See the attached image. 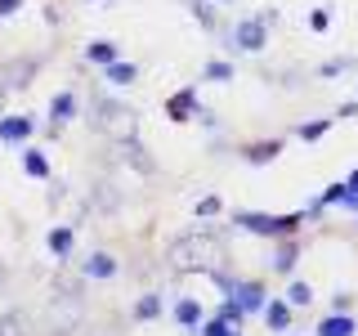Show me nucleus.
<instances>
[{
    "instance_id": "nucleus-11",
    "label": "nucleus",
    "mask_w": 358,
    "mask_h": 336,
    "mask_svg": "<svg viewBox=\"0 0 358 336\" xmlns=\"http://www.w3.org/2000/svg\"><path fill=\"white\" fill-rule=\"evenodd\" d=\"M117 269H121V260H117L112 251H94V255L81 265V274L94 278V283H103V278H117Z\"/></svg>"
},
{
    "instance_id": "nucleus-4",
    "label": "nucleus",
    "mask_w": 358,
    "mask_h": 336,
    "mask_svg": "<svg viewBox=\"0 0 358 336\" xmlns=\"http://www.w3.org/2000/svg\"><path fill=\"white\" fill-rule=\"evenodd\" d=\"M45 328H50V336H72L81 328V291H59V296L50 300Z\"/></svg>"
},
{
    "instance_id": "nucleus-35",
    "label": "nucleus",
    "mask_w": 358,
    "mask_h": 336,
    "mask_svg": "<svg viewBox=\"0 0 358 336\" xmlns=\"http://www.w3.org/2000/svg\"><path fill=\"white\" fill-rule=\"evenodd\" d=\"M345 184H350V188H358V166L350 171V179H345Z\"/></svg>"
},
{
    "instance_id": "nucleus-6",
    "label": "nucleus",
    "mask_w": 358,
    "mask_h": 336,
    "mask_svg": "<svg viewBox=\"0 0 358 336\" xmlns=\"http://www.w3.org/2000/svg\"><path fill=\"white\" fill-rule=\"evenodd\" d=\"M166 117H171V121H193V117H201V104H197V90H193V85L175 90V94L166 99Z\"/></svg>"
},
{
    "instance_id": "nucleus-32",
    "label": "nucleus",
    "mask_w": 358,
    "mask_h": 336,
    "mask_svg": "<svg viewBox=\"0 0 358 336\" xmlns=\"http://www.w3.org/2000/svg\"><path fill=\"white\" fill-rule=\"evenodd\" d=\"M22 9V0H0V18H14Z\"/></svg>"
},
{
    "instance_id": "nucleus-36",
    "label": "nucleus",
    "mask_w": 358,
    "mask_h": 336,
    "mask_svg": "<svg viewBox=\"0 0 358 336\" xmlns=\"http://www.w3.org/2000/svg\"><path fill=\"white\" fill-rule=\"evenodd\" d=\"M215 5H229V0H215Z\"/></svg>"
},
{
    "instance_id": "nucleus-28",
    "label": "nucleus",
    "mask_w": 358,
    "mask_h": 336,
    "mask_svg": "<svg viewBox=\"0 0 358 336\" xmlns=\"http://www.w3.org/2000/svg\"><path fill=\"white\" fill-rule=\"evenodd\" d=\"M220 211H224V202H220L215 193H210V197H201V202H197V220H210V216H220Z\"/></svg>"
},
{
    "instance_id": "nucleus-16",
    "label": "nucleus",
    "mask_w": 358,
    "mask_h": 336,
    "mask_svg": "<svg viewBox=\"0 0 358 336\" xmlns=\"http://www.w3.org/2000/svg\"><path fill=\"white\" fill-rule=\"evenodd\" d=\"M175 323H179V328H188V332H197L201 323H206V318H201V305H197L193 296L175 300Z\"/></svg>"
},
{
    "instance_id": "nucleus-13",
    "label": "nucleus",
    "mask_w": 358,
    "mask_h": 336,
    "mask_svg": "<svg viewBox=\"0 0 358 336\" xmlns=\"http://www.w3.org/2000/svg\"><path fill=\"white\" fill-rule=\"evenodd\" d=\"M296 265H300V242L296 238H278V251H273V269L278 274H296Z\"/></svg>"
},
{
    "instance_id": "nucleus-1",
    "label": "nucleus",
    "mask_w": 358,
    "mask_h": 336,
    "mask_svg": "<svg viewBox=\"0 0 358 336\" xmlns=\"http://www.w3.org/2000/svg\"><path fill=\"white\" fill-rule=\"evenodd\" d=\"M309 211H291V216H268V211H238L233 224L246 233H255V238H296L300 224H305Z\"/></svg>"
},
{
    "instance_id": "nucleus-20",
    "label": "nucleus",
    "mask_w": 358,
    "mask_h": 336,
    "mask_svg": "<svg viewBox=\"0 0 358 336\" xmlns=\"http://www.w3.org/2000/svg\"><path fill=\"white\" fill-rule=\"evenodd\" d=\"M22 171H27L31 179H50V157H45L41 148H22Z\"/></svg>"
},
{
    "instance_id": "nucleus-30",
    "label": "nucleus",
    "mask_w": 358,
    "mask_h": 336,
    "mask_svg": "<svg viewBox=\"0 0 358 336\" xmlns=\"http://www.w3.org/2000/svg\"><path fill=\"white\" fill-rule=\"evenodd\" d=\"M193 14L201 27H215V14H210V0H193Z\"/></svg>"
},
{
    "instance_id": "nucleus-24",
    "label": "nucleus",
    "mask_w": 358,
    "mask_h": 336,
    "mask_svg": "<svg viewBox=\"0 0 358 336\" xmlns=\"http://www.w3.org/2000/svg\"><path fill=\"white\" fill-rule=\"evenodd\" d=\"M287 300H291L296 309H305V305H313V287L300 283V278H291V283H287Z\"/></svg>"
},
{
    "instance_id": "nucleus-18",
    "label": "nucleus",
    "mask_w": 358,
    "mask_h": 336,
    "mask_svg": "<svg viewBox=\"0 0 358 336\" xmlns=\"http://www.w3.org/2000/svg\"><path fill=\"white\" fill-rule=\"evenodd\" d=\"M103 81H108V85H134V81H139V67L126 63V59H117V63L103 67Z\"/></svg>"
},
{
    "instance_id": "nucleus-29",
    "label": "nucleus",
    "mask_w": 358,
    "mask_h": 336,
    "mask_svg": "<svg viewBox=\"0 0 358 336\" xmlns=\"http://www.w3.org/2000/svg\"><path fill=\"white\" fill-rule=\"evenodd\" d=\"M350 67H354L350 59H331V63H322V67H318V76H322V81H331V76H341V72H350Z\"/></svg>"
},
{
    "instance_id": "nucleus-3",
    "label": "nucleus",
    "mask_w": 358,
    "mask_h": 336,
    "mask_svg": "<svg viewBox=\"0 0 358 336\" xmlns=\"http://www.w3.org/2000/svg\"><path fill=\"white\" fill-rule=\"evenodd\" d=\"M210 260H220V242L215 238H206V233H188V238H179L171 246V265L175 269H215Z\"/></svg>"
},
{
    "instance_id": "nucleus-8",
    "label": "nucleus",
    "mask_w": 358,
    "mask_h": 336,
    "mask_svg": "<svg viewBox=\"0 0 358 336\" xmlns=\"http://www.w3.org/2000/svg\"><path fill=\"white\" fill-rule=\"evenodd\" d=\"M233 300H238V305L246 309V314H264V305H268V291H264V283H238L233 287Z\"/></svg>"
},
{
    "instance_id": "nucleus-33",
    "label": "nucleus",
    "mask_w": 358,
    "mask_h": 336,
    "mask_svg": "<svg viewBox=\"0 0 358 336\" xmlns=\"http://www.w3.org/2000/svg\"><path fill=\"white\" fill-rule=\"evenodd\" d=\"M350 305H354V296H350V291H341V296L331 300V309H341V314H350Z\"/></svg>"
},
{
    "instance_id": "nucleus-12",
    "label": "nucleus",
    "mask_w": 358,
    "mask_h": 336,
    "mask_svg": "<svg viewBox=\"0 0 358 336\" xmlns=\"http://www.w3.org/2000/svg\"><path fill=\"white\" fill-rule=\"evenodd\" d=\"M36 121L31 117H0V144H27Z\"/></svg>"
},
{
    "instance_id": "nucleus-15",
    "label": "nucleus",
    "mask_w": 358,
    "mask_h": 336,
    "mask_svg": "<svg viewBox=\"0 0 358 336\" xmlns=\"http://www.w3.org/2000/svg\"><path fill=\"white\" fill-rule=\"evenodd\" d=\"M278 153H282V139H260V144H246V148H242L246 166H268Z\"/></svg>"
},
{
    "instance_id": "nucleus-31",
    "label": "nucleus",
    "mask_w": 358,
    "mask_h": 336,
    "mask_svg": "<svg viewBox=\"0 0 358 336\" xmlns=\"http://www.w3.org/2000/svg\"><path fill=\"white\" fill-rule=\"evenodd\" d=\"M309 27L313 31H327L331 27V9H313V14H309Z\"/></svg>"
},
{
    "instance_id": "nucleus-9",
    "label": "nucleus",
    "mask_w": 358,
    "mask_h": 336,
    "mask_svg": "<svg viewBox=\"0 0 358 336\" xmlns=\"http://www.w3.org/2000/svg\"><path fill=\"white\" fill-rule=\"evenodd\" d=\"M45 246H50L54 260H72V251H76V229H72V224H54L50 238H45Z\"/></svg>"
},
{
    "instance_id": "nucleus-10",
    "label": "nucleus",
    "mask_w": 358,
    "mask_h": 336,
    "mask_svg": "<svg viewBox=\"0 0 358 336\" xmlns=\"http://www.w3.org/2000/svg\"><path fill=\"white\" fill-rule=\"evenodd\" d=\"M76 108H81V104H76V94H72V90H59V94L50 99V126H54V130H63L67 121L76 117Z\"/></svg>"
},
{
    "instance_id": "nucleus-23",
    "label": "nucleus",
    "mask_w": 358,
    "mask_h": 336,
    "mask_svg": "<svg viewBox=\"0 0 358 336\" xmlns=\"http://www.w3.org/2000/svg\"><path fill=\"white\" fill-rule=\"evenodd\" d=\"M331 121H336V117H318V121H305V126H296V139H305V144L322 139V134L331 130Z\"/></svg>"
},
{
    "instance_id": "nucleus-25",
    "label": "nucleus",
    "mask_w": 358,
    "mask_h": 336,
    "mask_svg": "<svg viewBox=\"0 0 358 336\" xmlns=\"http://www.w3.org/2000/svg\"><path fill=\"white\" fill-rule=\"evenodd\" d=\"M233 332H238V328H233L229 318H220V314H215V318H206V323L197 328V336H233Z\"/></svg>"
},
{
    "instance_id": "nucleus-26",
    "label": "nucleus",
    "mask_w": 358,
    "mask_h": 336,
    "mask_svg": "<svg viewBox=\"0 0 358 336\" xmlns=\"http://www.w3.org/2000/svg\"><path fill=\"white\" fill-rule=\"evenodd\" d=\"M0 336H31L27 318H22V314H5V318H0Z\"/></svg>"
},
{
    "instance_id": "nucleus-7",
    "label": "nucleus",
    "mask_w": 358,
    "mask_h": 336,
    "mask_svg": "<svg viewBox=\"0 0 358 336\" xmlns=\"http://www.w3.org/2000/svg\"><path fill=\"white\" fill-rule=\"evenodd\" d=\"M291 318H296V305H291L287 296H268V305H264V328L278 332V336H287V332H291Z\"/></svg>"
},
{
    "instance_id": "nucleus-17",
    "label": "nucleus",
    "mask_w": 358,
    "mask_h": 336,
    "mask_svg": "<svg viewBox=\"0 0 358 336\" xmlns=\"http://www.w3.org/2000/svg\"><path fill=\"white\" fill-rule=\"evenodd\" d=\"M85 59L99 63V67H108V63L121 59V45H117V41H90V45H85Z\"/></svg>"
},
{
    "instance_id": "nucleus-22",
    "label": "nucleus",
    "mask_w": 358,
    "mask_h": 336,
    "mask_svg": "<svg viewBox=\"0 0 358 336\" xmlns=\"http://www.w3.org/2000/svg\"><path fill=\"white\" fill-rule=\"evenodd\" d=\"M201 76H206V81H215V85H229L233 81V63L229 59H210L206 67H201Z\"/></svg>"
},
{
    "instance_id": "nucleus-21",
    "label": "nucleus",
    "mask_w": 358,
    "mask_h": 336,
    "mask_svg": "<svg viewBox=\"0 0 358 336\" xmlns=\"http://www.w3.org/2000/svg\"><path fill=\"white\" fill-rule=\"evenodd\" d=\"M121 148H126V162L134 166V171H143V175H152L157 166H152V157L139 148V139H130V144H121Z\"/></svg>"
},
{
    "instance_id": "nucleus-27",
    "label": "nucleus",
    "mask_w": 358,
    "mask_h": 336,
    "mask_svg": "<svg viewBox=\"0 0 358 336\" xmlns=\"http://www.w3.org/2000/svg\"><path fill=\"white\" fill-rule=\"evenodd\" d=\"M220 318H229L233 323V328H242V318H246V309L238 305V300H233V296H224L220 300Z\"/></svg>"
},
{
    "instance_id": "nucleus-34",
    "label": "nucleus",
    "mask_w": 358,
    "mask_h": 336,
    "mask_svg": "<svg viewBox=\"0 0 358 336\" xmlns=\"http://www.w3.org/2000/svg\"><path fill=\"white\" fill-rule=\"evenodd\" d=\"M5 94H9V85H0V117H5Z\"/></svg>"
},
{
    "instance_id": "nucleus-5",
    "label": "nucleus",
    "mask_w": 358,
    "mask_h": 336,
    "mask_svg": "<svg viewBox=\"0 0 358 336\" xmlns=\"http://www.w3.org/2000/svg\"><path fill=\"white\" fill-rule=\"evenodd\" d=\"M229 45H233L238 54H260L264 45H268V22H264V18H242V22H233Z\"/></svg>"
},
{
    "instance_id": "nucleus-2",
    "label": "nucleus",
    "mask_w": 358,
    "mask_h": 336,
    "mask_svg": "<svg viewBox=\"0 0 358 336\" xmlns=\"http://www.w3.org/2000/svg\"><path fill=\"white\" fill-rule=\"evenodd\" d=\"M94 126L103 130L112 144H130V139H139V112L117 104V99H99L94 104Z\"/></svg>"
},
{
    "instance_id": "nucleus-14",
    "label": "nucleus",
    "mask_w": 358,
    "mask_h": 336,
    "mask_svg": "<svg viewBox=\"0 0 358 336\" xmlns=\"http://www.w3.org/2000/svg\"><path fill=\"white\" fill-rule=\"evenodd\" d=\"M313 332H318V336H354V332H358V323H354V314L331 309V314H327V318H322Z\"/></svg>"
},
{
    "instance_id": "nucleus-19",
    "label": "nucleus",
    "mask_w": 358,
    "mask_h": 336,
    "mask_svg": "<svg viewBox=\"0 0 358 336\" xmlns=\"http://www.w3.org/2000/svg\"><path fill=\"white\" fill-rule=\"evenodd\" d=\"M162 296H157V291H143V296L139 300H134V318H139V323H152V318H162Z\"/></svg>"
}]
</instances>
